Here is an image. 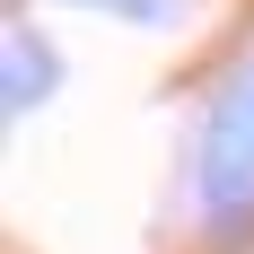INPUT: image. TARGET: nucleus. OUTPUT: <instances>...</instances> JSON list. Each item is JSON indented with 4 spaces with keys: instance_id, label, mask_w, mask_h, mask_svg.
Listing matches in <instances>:
<instances>
[{
    "instance_id": "obj_1",
    "label": "nucleus",
    "mask_w": 254,
    "mask_h": 254,
    "mask_svg": "<svg viewBox=\"0 0 254 254\" xmlns=\"http://www.w3.org/2000/svg\"><path fill=\"white\" fill-rule=\"evenodd\" d=\"M193 210L210 228H254V44L210 79L193 123Z\"/></svg>"
},
{
    "instance_id": "obj_2",
    "label": "nucleus",
    "mask_w": 254,
    "mask_h": 254,
    "mask_svg": "<svg viewBox=\"0 0 254 254\" xmlns=\"http://www.w3.org/2000/svg\"><path fill=\"white\" fill-rule=\"evenodd\" d=\"M53 88H62V53H53V35L9 26V88H0V105H9V114H35Z\"/></svg>"
},
{
    "instance_id": "obj_3",
    "label": "nucleus",
    "mask_w": 254,
    "mask_h": 254,
    "mask_svg": "<svg viewBox=\"0 0 254 254\" xmlns=\"http://www.w3.org/2000/svg\"><path fill=\"white\" fill-rule=\"evenodd\" d=\"M79 9H97V18H123V26H167L184 0H79Z\"/></svg>"
}]
</instances>
